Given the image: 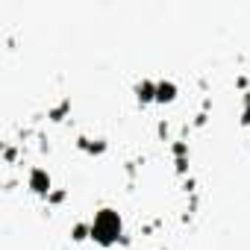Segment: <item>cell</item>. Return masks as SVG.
<instances>
[{
	"mask_svg": "<svg viewBox=\"0 0 250 250\" xmlns=\"http://www.w3.org/2000/svg\"><path fill=\"white\" fill-rule=\"evenodd\" d=\"M118 232H121V218H118V212H112V209L97 212V218L91 221V238L100 241V244H109Z\"/></svg>",
	"mask_w": 250,
	"mask_h": 250,
	"instance_id": "1",
	"label": "cell"
},
{
	"mask_svg": "<svg viewBox=\"0 0 250 250\" xmlns=\"http://www.w3.org/2000/svg\"><path fill=\"white\" fill-rule=\"evenodd\" d=\"M30 188H36V191H47V188H50V177H47L42 168H36V171L30 174Z\"/></svg>",
	"mask_w": 250,
	"mask_h": 250,
	"instance_id": "2",
	"label": "cell"
},
{
	"mask_svg": "<svg viewBox=\"0 0 250 250\" xmlns=\"http://www.w3.org/2000/svg\"><path fill=\"white\" fill-rule=\"evenodd\" d=\"M174 97V83H159L156 85V100H171Z\"/></svg>",
	"mask_w": 250,
	"mask_h": 250,
	"instance_id": "3",
	"label": "cell"
}]
</instances>
